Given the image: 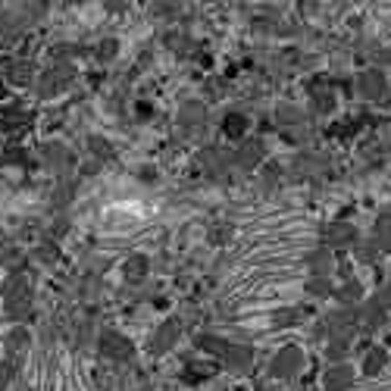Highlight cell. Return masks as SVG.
I'll return each instance as SVG.
<instances>
[{
	"mask_svg": "<svg viewBox=\"0 0 391 391\" xmlns=\"http://www.w3.org/2000/svg\"><path fill=\"white\" fill-rule=\"evenodd\" d=\"M357 85H360V94L366 100H376V97H382V94H385V76H382V72H376V69L363 72V76L357 78Z\"/></svg>",
	"mask_w": 391,
	"mask_h": 391,
	"instance_id": "cell-4",
	"label": "cell"
},
{
	"mask_svg": "<svg viewBox=\"0 0 391 391\" xmlns=\"http://www.w3.org/2000/svg\"><path fill=\"white\" fill-rule=\"evenodd\" d=\"M335 294H338V301H345V304H354V301H360V298H363V288L357 285V282H348V285H345V288H338Z\"/></svg>",
	"mask_w": 391,
	"mask_h": 391,
	"instance_id": "cell-9",
	"label": "cell"
},
{
	"mask_svg": "<svg viewBox=\"0 0 391 391\" xmlns=\"http://www.w3.org/2000/svg\"><path fill=\"white\" fill-rule=\"evenodd\" d=\"M175 335H179V322H170V326H163L157 332V350H163V348H172L175 345Z\"/></svg>",
	"mask_w": 391,
	"mask_h": 391,
	"instance_id": "cell-8",
	"label": "cell"
},
{
	"mask_svg": "<svg viewBox=\"0 0 391 391\" xmlns=\"http://www.w3.org/2000/svg\"><path fill=\"white\" fill-rule=\"evenodd\" d=\"M322 388L326 391H350L354 388V366L350 363H335L322 376Z\"/></svg>",
	"mask_w": 391,
	"mask_h": 391,
	"instance_id": "cell-2",
	"label": "cell"
},
{
	"mask_svg": "<svg viewBox=\"0 0 391 391\" xmlns=\"http://www.w3.org/2000/svg\"><path fill=\"white\" fill-rule=\"evenodd\" d=\"M222 360H226V366L232 369V373H247L254 363V350L247 345H228V350L222 354Z\"/></svg>",
	"mask_w": 391,
	"mask_h": 391,
	"instance_id": "cell-3",
	"label": "cell"
},
{
	"mask_svg": "<svg viewBox=\"0 0 391 391\" xmlns=\"http://www.w3.org/2000/svg\"><path fill=\"white\" fill-rule=\"evenodd\" d=\"M301 110L298 107H279V123H301Z\"/></svg>",
	"mask_w": 391,
	"mask_h": 391,
	"instance_id": "cell-11",
	"label": "cell"
},
{
	"mask_svg": "<svg viewBox=\"0 0 391 391\" xmlns=\"http://www.w3.org/2000/svg\"><path fill=\"white\" fill-rule=\"evenodd\" d=\"M385 360H388L385 350H382V348H373V350L366 354V360H363V369H366V373L373 376V373H379V369L385 366Z\"/></svg>",
	"mask_w": 391,
	"mask_h": 391,
	"instance_id": "cell-6",
	"label": "cell"
},
{
	"mask_svg": "<svg viewBox=\"0 0 391 391\" xmlns=\"http://www.w3.org/2000/svg\"><path fill=\"white\" fill-rule=\"evenodd\" d=\"M307 294H316V298H322V294H329V279H310V285H307Z\"/></svg>",
	"mask_w": 391,
	"mask_h": 391,
	"instance_id": "cell-12",
	"label": "cell"
},
{
	"mask_svg": "<svg viewBox=\"0 0 391 391\" xmlns=\"http://www.w3.org/2000/svg\"><path fill=\"white\" fill-rule=\"evenodd\" d=\"M307 269L316 275V279H326L329 269H332V254H329V251L307 254Z\"/></svg>",
	"mask_w": 391,
	"mask_h": 391,
	"instance_id": "cell-5",
	"label": "cell"
},
{
	"mask_svg": "<svg viewBox=\"0 0 391 391\" xmlns=\"http://www.w3.org/2000/svg\"><path fill=\"white\" fill-rule=\"evenodd\" d=\"M204 119V107L200 104H185L181 107V123H200Z\"/></svg>",
	"mask_w": 391,
	"mask_h": 391,
	"instance_id": "cell-10",
	"label": "cell"
},
{
	"mask_svg": "<svg viewBox=\"0 0 391 391\" xmlns=\"http://www.w3.org/2000/svg\"><path fill=\"white\" fill-rule=\"evenodd\" d=\"M301 369H304V350L294 348V345L282 348L279 354L273 357V363H269V376H273V379H294Z\"/></svg>",
	"mask_w": 391,
	"mask_h": 391,
	"instance_id": "cell-1",
	"label": "cell"
},
{
	"mask_svg": "<svg viewBox=\"0 0 391 391\" xmlns=\"http://www.w3.org/2000/svg\"><path fill=\"white\" fill-rule=\"evenodd\" d=\"M326 235H329V241H332V245H348V241H354L357 232L350 226H329Z\"/></svg>",
	"mask_w": 391,
	"mask_h": 391,
	"instance_id": "cell-7",
	"label": "cell"
},
{
	"mask_svg": "<svg viewBox=\"0 0 391 391\" xmlns=\"http://www.w3.org/2000/svg\"><path fill=\"white\" fill-rule=\"evenodd\" d=\"M348 350V341H341V338H335L332 341V348H329V357H341Z\"/></svg>",
	"mask_w": 391,
	"mask_h": 391,
	"instance_id": "cell-13",
	"label": "cell"
}]
</instances>
